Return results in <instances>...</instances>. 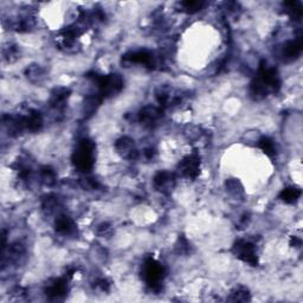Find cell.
<instances>
[{
  "mask_svg": "<svg viewBox=\"0 0 303 303\" xmlns=\"http://www.w3.org/2000/svg\"><path fill=\"white\" fill-rule=\"evenodd\" d=\"M101 105V96L99 95H95V96H89L85 101L84 105V112H86L88 115L94 114L96 111L97 107Z\"/></svg>",
  "mask_w": 303,
  "mask_h": 303,
  "instance_id": "obj_18",
  "label": "cell"
},
{
  "mask_svg": "<svg viewBox=\"0 0 303 303\" xmlns=\"http://www.w3.org/2000/svg\"><path fill=\"white\" fill-rule=\"evenodd\" d=\"M301 51H302V38L301 37H299L297 39L290 40V42H288L287 44L284 45L283 56L285 59L293 60L301 55Z\"/></svg>",
  "mask_w": 303,
  "mask_h": 303,
  "instance_id": "obj_10",
  "label": "cell"
},
{
  "mask_svg": "<svg viewBox=\"0 0 303 303\" xmlns=\"http://www.w3.org/2000/svg\"><path fill=\"white\" fill-rule=\"evenodd\" d=\"M279 85H281V81L275 69L262 65L257 79L251 84V95L256 100L264 99L270 91L276 92L278 90Z\"/></svg>",
  "mask_w": 303,
  "mask_h": 303,
  "instance_id": "obj_1",
  "label": "cell"
},
{
  "mask_svg": "<svg viewBox=\"0 0 303 303\" xmlns=\"http://www.w3.org/2000/svg\"><path fill=\"white\" fill-rule=\"evenodd\" d=\"M233 301H248L249 300V294L245 289H237L232 294Z\"/></svg>",
  "mask_w": 303,
  "mask_h": 303,
  "instance_id": "obj_21",
  "label": "cell"
},
{
  "mask_svg": "<svg viewBox=\"0 0 303 303\" xmlns=\"http://www.w3.org/2000/svg\"><path fill=\"white\" fill-rule=\"evenodd\" d=\"M142 276L149 287L153 288V289H157V288L160 287L161 281L165 276V269L159 262L149 258L143 264Z\"/></svg>",
  "mask_w": 303,
  "mask_h": 303,
  "instance_id": "obj_3",
  "label": "cell"
},
{
  "mask_svg": "<svg viewBox=\"0 0 303 303\" xmlns=\"http://www.w3.org/2000/svg\"><path fill=\"white\" fill-rule=\"evenodd\" d=\"M200 168V161L197 155H189L179 164V171L184 177L190 179H195L199 174Z\"/></svg>",
  "mask_w": 303,
  "mask_h": 303,
  "instance_id": "obj_6",
  "label": "cell"
},
{
  "mask_svg": "<svg viewBox=\"0 0 303 303\" xmlns=\"http://www.w3.org/2000/svg\"><path fill=\"white\" fill-rule=\"evenodd\" d=\"M69 94H70V90L66 88L55 89V90L53 91V94H51V99H50L51 106L57 109L63 108L65 105L66 100H68Z\"/></svg>",
  "mask_w": 303,
  "mask_h": 303,
  "instance_id": "obj_11",
  "label": "cell"
},
{
  "mask_svg": "<svg viewBox=\"0 0 303 303\" xmlns=\"http://www.w3.org/2000/svg\"><path fill=\"white\" fill-rule=\"evenodd\" d=\"M116 149L129 159L134 157L133 154H137V151H134V141L129 138H120L116 143Z\"/></svg>",
  "mask_w": 303,
  "mask_h": 303,
  "instance_id": "obj_13",
  "label": "cell"
},
{
  "mask_svg": "<svg viewBox=\"0 0 303 303\" xmlns=\"http://www.w3.org/2000/svg\"><path fill=\"white\" fill-rule=\"evenodd\" d=\"M24 120H25V128L31 132L39 131L43 126L42 115H40L38 111H31L27 117H24Z\"/></svg>",
  "mask_w": 303,
  "mask_h": 303,
  "instance_id": "obj_14",
  "label": "cell"
},
{
  "mask_svg": "<svg viewBox=\"0 0 303 303\" xmlns=\"http://www.w3.org/2000/svg\"><path fill=\"white\" fill-rule=\"evenodd\" d=\"M285 6L288 7V11L290 12V16L293 17L294 19L299 20L302 16V7L301 4L299 1H290V2H285Z\"/></svg>",
  "mask_w": 303,
  "mask_h": 303,
  "instance_id": "obj_19",
  "label": "cell"
},
{
  "mask_svg": "<svg viewBox=\"0 0 303 303\" xmlns=\"http://www.w3.org/2000/svg\"><path fill=\"white\" fill-rule=\"evenodd\" d=\"M301 197V190L296 189V187H288V189L283 190L279 194V198L284 201V203L291 204L296 201L297 199Z\"/></svg>",
  "mask_w": 303,
  "mask_h": 303,
  "instance_id": "obj_16",
  "label": "cell"
},
{
  "mask_svg": "<svg viewBox=\"0 0 303 303\" xmlns=\"http://www.w3.org/2000/svg\"><path fill=\"white\" fill-rule=\"evenodd\" d=\"M123 59L128 63H134V64H143L147 66L153 65V55L146 50L135 51L126 55Z\"/></svg>",
  "mask_w": 303,
  "mask_h": 303,
  "instance_id": "obj_8",
  "label": "cell"
},
{
  "mask_svg": "<svg viewBox=\"0 0 303 303\" xmlns=\"http://www.w3.org/2000/svg\"><path fill=\"white\" fill-rule=\"evenodd\" d=\"M154 184L157 186V189L160 191L166 192L173 189L174 186V177H173L172 173L169 172H160L157 177L154 178Z\"/></svg>",
  "mask_w": 303,
  "mask_h": 303,
  "instance_id": "obj_9",
  "label": "cell"
},
{
  "mask_svg": "<svg viewBox=\"0 0 303 303\" xmlns=\"http://www.w3.org/2000/svg\"><path fill=\"white\" fill-rule=\"evenodd\" d=\"M42 179L46 184H53L55 180V173L53 169L45 167V168L42 171Z\"/></svg>",
  "mask_w": 303,
  "mask_h": 303,
  "instance_id": "obj_22",
  "label": "cell"
},
{
  "mask_svg": "<svg viewBox=\"0 0 303 303\" xmlns=\"http://www.w3.org/2000/svg\"><path fill=\"white\" fill-rule=\"evenodd\" d=\"M94 80L96 81L101 91V96L103 97L112 96V95L117 94L123 86L122 79L116 74L107 75V76H96L94 77Z\"/></svg>",
  "mask_w": 303,
  "mask_h": 303,
  "instance_id": "obj_4",
  "label": "cell"
},
{
  "mask_svg": "<svg viewBox=\"0 0 303 303\" xmlns=\"http://www.w3.org/2000/svg\"><path fill=\"white\" fill-rule=\"evenodd\" d=\"M75 223L73 219L66 217V216H59L56 219V231L62 235H70L75 231Z\"/></svg>",
  "mask_w": 303,
  "mask_h": 303,
  "instance_id": "obj_12",
  "label": "cell"
},
{
  "mask_svg": "<svg viewBox=\"0 0 303 303\" xmlns=\"http://www.w3.org/2000/svg\"><path fill=\"white\" fill-rule=\"evenodd\" d=\"M233 253L241 261L250 265H257V255H256L255 245L248 241H238L233 247Z\"/></svg>",
  "mask_w": 303,
  "mask_h": 303,
  "instance_id": "obj_5",
  "label": "cell"
},
{
  "mask_svg": "<svg viewBox=\"0 0 303 303\" xmlns=\"http://www.w3.org/2000/svg\"><path fill=\"white\" fill-rule=\"evenodd\" d=\"M258 147L268 155V157L274 158L276 155L275 143H274V141L269 138H262L261 140L258 141Z\"/></svg>",
  "mask_w": 303,
  "mask_h": 303,
  "instance_id": "obj_17",
  "label": "cell"
},
{
  "mask_svg": "<svg viewBox=\"0 0 303 303\" xmlns=\"http://www.w3.org/2000/svg\"><path fill=\"white\" fill-rule=\"evenodd\" d=\"M181 6H183L184 10H186L187 12L194 13L204 6V2L203 1H184V2H181Z\"/></svg>",
  "mask_w": 303,
  "mask_h": 303,
  "instance_id": "obj_20",
  "label": "cell"
},
{
  "mask_svg": "<svg viewBox=\"0 0 303 303\" xmlns=\"http://www.w3.org/2000/svg\"><path fill=\"white\" fill-rule=\"evenodd\" d=\"M95 145L90 140L81 141L74 152L73 161L74 165L81 172H89L94 166Z\"/></svg>",
  "mask_w": 303,
  "mask_h": 303,
  "instance_id": "obj_2",
  "label": "cell"
},
{
  "mask_svg": "<svg viewBox=\"0 0 303 303\" xmlns=\"http://www.w3.org/2000/svg\"><path fill=\"white\" fill-rule=\"evenodd\" d=\"M159 116H160V111L157 108H154V107H146L140 112V121L145 123H152Z\"/></svg>",
  "mask_w": 303,
  "mask_h": 303,
  "instance_id": "obj_15",
  "label": "cell"
},
{
  "mask_svg": "<svg viewBox=\"0 0 303 303\" xmlns=\"http://www.w3.org/2000/svg\"><path fill=\"white\" fill-rule=\"evenodd\" d=\"M46 296L51 300H62L68 293V285H66V279L58 278L54 279L50 284L46 287Z\"/></svg>",
  "mask_w": 303,
  "mask_h": 303,
  "instance_id": "obj_7",
  "label": "cell"
},
{
  "mask_svg": "<svg viewBox=\"0 0 303 303\" xmlns=\"http://www.w3.org/2000/svg\"><path fill=\"white\" fill-rule=\"evenodd\" d=\"M28 75L31 80H39L42 77V70L39 66L33 65L30 69H28Z\"/></svg>",
  "mask_w": 303,
  "mask_h": 303,
  "instance_id": "obj_23",
  "label": "cell"
}]
</instances>
